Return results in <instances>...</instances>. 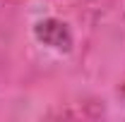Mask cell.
<instances>
[{
	"mask_svg": "<svg viewBox=\"0 0 125 122\" xmlns=\"http://www.w3.org/2000/svg\"><path fill=\"white\" fill-rule=\"evenodd\" d=\"M34 34H36V38L43 46H51V48H55V50H65L67 53L72 48V34L67 29V24L60 22V19H53V17L41 19L34 26Z\"/></svg>",
	"mask_w": 125,
	"mask_h": 122,
	"instance_id": "1",
	"label": "cell"
},
{
	"mask_svg": "<svg viewBox=\"0 0 125 122\" xmlns=\"http://www.w3.org/2000/svg\"><path fill=\"white\" fill-rule=\"evenodd\" d=\"M123 96H125V89H123Z\"/></svg>",
	"mask_w": 125,
	"mask_h": 122,
	"instance_id": "2",
	"label": "cell"
}]
</instances>
